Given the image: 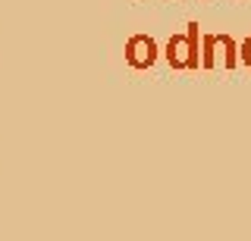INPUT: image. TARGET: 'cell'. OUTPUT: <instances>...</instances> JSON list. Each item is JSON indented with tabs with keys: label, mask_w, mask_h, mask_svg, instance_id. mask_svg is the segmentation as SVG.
<instances>
[{
	"label": "cell",
	"mask_w": 251,
	"mask_h": 241,
	"mask_svg": "<svg viewBox=\"0 0 251 241\" xmlns=\"http://www.w3.org/2000/svg\"><path fill=\"white\" fill-rule=\"evenodd\" d=\"M198 22H188V28H185V35H176V38H170V47H167V60L176 69H195L201 63V57H198Z\"/></svg>",
	"instance_id": "1"
},
{
	"label": "cell",
	"mask_w": 251,
	"mask_h": 241,
	"mask_svg": "<svg viewBox=\"0 0 251 241\" xmlns=\"http://www.w3.org/2000/svg\"><path fill=\"white\" fill-rule=\"evenodd\" d=\"M126 60H129V66H135V69L154 66V60H157V44H154L148 35L129 38V44H126Z\"/></svg>",
	"instance_id": "2"
},
{
	"label": "cell",
	"mask_w": 251,
	"mask_h": 241,
	"mask_svg": "<svg viewBox=\"0 0 251 241\" xmlns=\"http://www.w3.org/2000/svg\"><path fill=\"white\" fill-rule=\"evenodd\" d=\"M235 53H239V60H242L245 66H251V38H245V41H242V47L235 50Z\"/></svg>",
	"instance_id": "3"
}]
</instances>
